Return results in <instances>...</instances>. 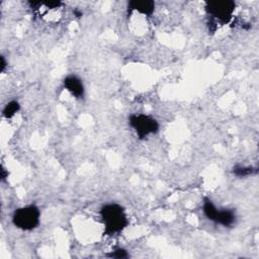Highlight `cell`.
<instances>
[{
  "mask_svg": "<svg viewBox=\"0 0 259 259\" xmlns=\"http://www.w3.org/2000/svg\"><path fill=\"white\" fill-rule=\"evenodd\" d=\"M99 215L108 235H115L122 232L128 225V219L123 207L116 202H109L102 205Z\"/></svg>",
  "mask_w": 259,
  "mask_h": 259,
  "instance_id": "6da1fadb",
  "label": "cell"
},
{
  "mask_svg": "<svg viewBox=\"0 0 259 259\" xmlns=\"http://www.w3.org/2000/svg\"><path fill=\"white\" fill-rule=\"evenodd\" d=\"M12 224L21 231H32L39 225L40 210L35 204H27L14 210Z\"/></svg>",
  "mask_w": 259,
  "mask_h": 259,
  "instance_id": "7a4b0ae2",
  "label": "cell"
},
{
  "mask_svg": "<svg viewBox=\"0 0 259 259\" xmlns=\"http://www.w3.org/2000/svg\"><path fill=\"white\" fill-rule=\"evenodd\" d=\"M128 124L140 140H145L148 137L159 132L160 124L158 120L147 113H133L128 116Z\"/></svg>",
  "mask_w": 259,
  "mask_h": 259,
  "instance_id": "3957f363",
  "label": "cell"
},
{
  "mask_svg": "<svg viewBox=\"0 0 259 259\" xmlns=\"http://www.w3.org/2000/svg\"><path fill=\"white\" fill-rule=\"evenodd\" d=\"M236 9V3L231 0H214L204 3V10L211 20L219 24H227L231 21Z\"/></svg>",
  "mask_w": 259,
  "mask_h": 259,
  "instance_id": "277c9868",
  "label": "cell"
},
{
  "mask_svg": "<svg viewBox=\"0 0 259 259\" xmlns=\"http://www.w3.org/2000/svg\"><path fill=\"white\" fill-rule=\"evenodd\" d=\"M202 212L204 217L220 226L232 227L236 223V213L233 209L219 208L211 199L205 197L202 203Z\"/></svg>",
  "mask_w": 259,
  "mask_h": 259,
  "instance_id": "5b68a950",
  "label": "cell"
},
{
  "mask_svg": "<svg viewBox=\"0 0 259 259\" xmlns=\"http://www.w3.org/2000/svg\"><path fill=\"white\" fill-rule=\"evenodd\" d=\"M63 85L65 89L75 98L81 99L85 95V87L82 80L76 75H68L63 80Z\"/></svg>",
  "mask_w": 259,
  "mask_h": 259,
  "instance_id": "8992f818",
  "label": "cell"
},
{
  "mask_svg": "<svg viewBox=\"0 0 259 259\" xmlns=\"http://www.w3.org/2000/svg\"><path fill=\"white\" fill-rule=\"evenodd\" d=\"M127 8L131 11H137L138 13L151 16L155 10V2L151 0H134L127 3Z\"/></svg>",
  "mask_w": 259,
  "mask_h": 259,
  "instance_id": "52a82bcc",
  "label": "cell"
},
{
  "mask_svg": "<svg viewBox=\"0 0 259 259\" xmlns=\"http://www.w3.org/2000/svg\"><path fill=\"white\" fill-rule=\"evenodd\" d=\"M19 109H20L19 102L16 100H11L4 105L2 109V115L5 118H11L19 111Z\"/></svg>",
  "mask_w": 259,
  "mask_h": 259,
  "instance_id": "ba28073f",
  "label": "cell"
},
{
  "mask_svg": "<svg viewBox=\"0 0 259 259\" xmlns=\"http://www.w3.org/2000/svg\"><path fill=\"white\" fill-rule=\"evenodd\" d=\"M233 174L237 177H248L253 175L254 173L257 172L256 169H254L251 166H242V165H237L233 168L232 170Z\"/></svg>",
  "mask_w": 259,
  "mask_h": 259,
  "instance_id": "9c48e42d",
  "label": "cell"
},
{
  "mask_svg": "<svg viewBox=\"0 0 259 259\" xmlns=\"http://www.w3.org/2000/svg\"><path fill=\"white\" fill-rule=\"evenodd\" d=\"M109 256L112 258L120 259V258L128 257V254H127L126 250H124L123 248H116V249H114V251L111 252V254H109Z\"/></svg>",
  "mask_w": 259,
  "mask_h": 259,
  "instance_id": "30bf717a",
  "label": "cell"
},
{
  "mask_svg": "<svg viewBox=\"0 0 259 259\" xmlns=\"http://www.w3.org/2000/svg\"><path fill=\"white\" fill-rule=\"evenodd\" d=\"M6 66H7V63L5 61V58H4V56H1V72L5 71Z\"/></svg>",
  "mask_w": 259,
  "mask_h": 259,
  "instance_id": "8fae6325",
  "label": "cell"
},
{
  "mask_svg": "<svg viewBox=\"0 0 259 259\" xmlns=\"http://www.w3.org/2000/svg\"><path fill=\"white\" fill-rule=\"evenodd\" d=\"M7 175L8 173H6V170L3 167H1V179L5 180L7 178Z\"/></svg>",
  "mask_w": 259,
  "mask_h": 259,
  "instance_id": "7c38bea8",
  "label": "cell"
}]
</instances>
